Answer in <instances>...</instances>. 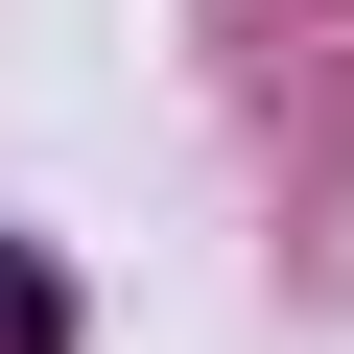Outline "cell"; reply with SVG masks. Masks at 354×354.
I'll use <instances>...</instances> for the list:
<instances>
[{
  "label": "cell",
  "instance_id": "1",
  "mask_svg": "<svg viewBox=\"0 0 354 354\" xmlns=\"http://www.w3.org/2000/svg\"><path fill=\"white\" fill-rule=\"evenodd\" d=\"M48 330H71V307H48V260H0V354H48Z\"/></svg>",
  "mask_w": 354,
  "mask_h": 354
}]
</instances>
